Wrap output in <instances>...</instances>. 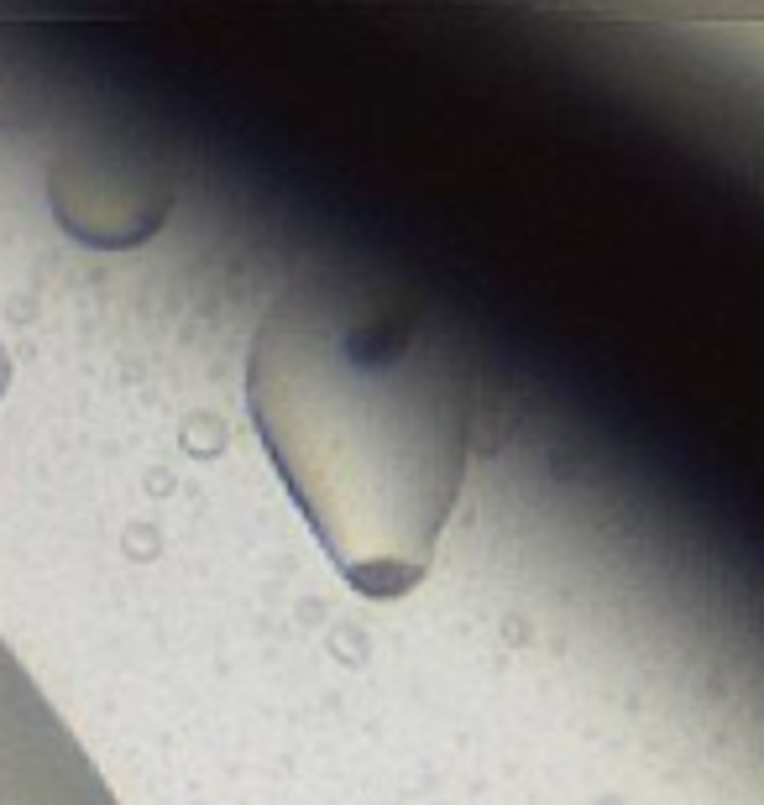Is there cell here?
<instances>
[{
	"mask_svg": "<svg viewBox=\"0 0 764 805\" xmlns=\"http://www.w3.org/2000/svg\"><path fill=\"white\" fill-rule=\"evenodd\" d=\"M5 377H11V366H5V350H0V393H5Z\"/></svg>",
	"mask_w": 764,
	"mask_h": 805,
	"instance_id": "2",
	"label": "cell"
},
{
	"mask_svg": "<svg viewBox=\"0 0 764 805\" xmlns=\"http://www.w3.org/2000/svg\"><path fill=\"white\" fill-rule=\"evenodd\" d=\"M257 434L336 571L413 591L471 465V393L424 314L346 278H298L257 325Z\"/></svg>",
	"mask_w": 764,
	"mask_h": 805,
	"instance_id": "1",
	"label": "cell"
}]
</instances>
